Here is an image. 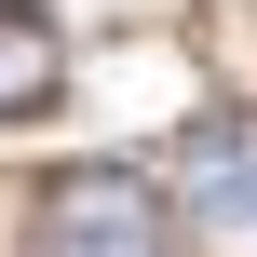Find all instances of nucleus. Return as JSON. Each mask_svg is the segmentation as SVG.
Segmentation results:
<instances>
[{
	"label": "nucleus",
	"instance_id": "1",
	"mask_svg": "<svg viewBox=\"0 0 257 257\" xmlns=\"http://www.w3.org/2000/svg\"><path fill=\"white\" fill-rule=\"evenodd\" d=\"M27 257H176V203L136 163H68L27 217Z\"/></svg>",
	"mask_w": 257,
	"mask_h": 257
},
{
	"label": "nucleus",
	"instance_id": "2",
	"mask_svg": "<svg viewBox=\"0 0 257 257\" xmlns=\"http://www.w3.org/2000/svg\"><path fill=\"white\" fill-rule=\"evenodd\" d=\"M163 203L190 217V230H257V108H203L176 149H163Z\"/></svg>",
	"mask_w": 257,
	"mask_h": 257
},
{
	"label": "nucleus",
	"instance_id": "3",
	"mask_svg": "<svg viewBox=\"0 0 257 257\" xmlns=\"http://www.w3.org/2000/svg\"><path fill=\"white\" fill-rule=\"evenodd\" d=\"M54 81H68V41L27 14V0H0V122H27V108H54Z\"/></svg>",
	"mask_w": 257,
	"mask_h": 257
}]
</instances>
